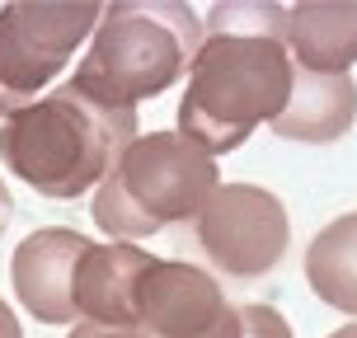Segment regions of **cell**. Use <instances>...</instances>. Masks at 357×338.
<instances>
[{
  "mask_svg": "<svg viewBox=\"0 0 357 338\" xmlns=\"http://www.w3.org/2000/svg\"><path fill=\"white\" fill-rule=\"evenodd\" d=\"M89 240L66 226H43V231L24 235L10 259V282H15L19 305L29 310L38 324H80V305H75V268L85 259Z\"/></svg>",
  "mask_w": 357,
  "mask_h": 338,
  "instance_id": "cell-7",
  "label": "cell"
},
{
  "mask_svg": "<svg viewBox=\"0 0 357 338\" xmlns=\"http://www.w3.org/2000/svg\"><path fill=\"white\" fill-rule=\"evenodd\" d=\"M66 338H151L142 329H113V324H94V320H80Z\"/></svg>",
  "mask_w": 357,
  "mask_h": 338,
  "instance_id": "cell-14",
  "label": "cell"
},
{
  "mask_svg": "<svg viewBox=\"0 0 357 338\" xmlns=\"http://www.w3.org/2000/svg\"><path fill=\"white\" fill-rule=\"evenodd\" d=\"M0 338H24V324L15 320V305L0 296Z\"/></svg>",
  "mask_w": 357,
  "mask_h": 338,
  "instance_id": "cell-15",
  "label": "cell"
},
{
  "mask_svg": "<svg viewBox=\"0 0 357 338\" xmlns=\"http://www.w3.org/2000/svg\"><path fill=\"white\" fill-rule=\"evenodd\" d=\"M104 5L94 0H15L0 5V94L15 108L52 85L61 66L94 38Z\"/></svg>",
  "mask_w": 357,
  "mask_h": 338,
  "instance_id": "cell-5",
  "label": "cell"
},
{
  "mask_svg": "<svg viewBox=\"0 0 357 338\" xmlns=\"http://www.w3.org/2000/svg\"><path fill=\"white\" fill-rule=\"evenodd\" d=\"M202 338H291V324L273 305H226V315Z\"/></svg>",
  "mask_w": 357,
  "mask_h": 338,
  "instance_id": "cell-13",
  "label": "cell"
},
{
  "mask_svg": "<svg viewBox=\"0 0 357 338\" xmlns=\"http://www.w3.org/2000/svg\"><path fill=\"white\" fill-rule=\"evenodd\" d=\"M207 19L178 0H113L89 38L71 85L108 108H137L193 71Z\"/></svg>",
  "mask_w": 357,
  "mask_h": 338,
  "instance_id": "cell-3",
  "label": "cell"
},
{
  "mask_svg": "<svg viewBox=\"0 0 357 338\" xmlns=\"http://www.w3.org/2000/svg\"><path fill=\"white\" fill-rule=\"evenodd\" d=\"M142 137L137 108H108L71 80L0 123V164L43 197H85Z\"/></svg>",
  "mask_w": 357,
  "mask_h": 338,
  "instance_id": "cell-2",
  "label": "cell"
},
{
  "mask_svg": "<svg viewBox=\"0 0 357 338\" xmlns=\"http://www.w3.org/2000/svg\"><path fill=\"white\" fill-rule=\"evenodd\" d=\"M305 282L324 305L357 320V212L329 221L305 245Z\"/></svg>",
  "mask_w": 357,
  "mask_h": 338,
  "instance_id": "cell-12",
  "label": "cell"
},
{
  "mask_svg": "<svg viewBox=\"0 0 357 338\" xmlns=\"http://www.w3.org/2000/svg\"><path fill=\"white\" fill-rule=\"evenodd\" d=\"M329 338H357V324H343V329H334Z\"/></svg>",
  "mask_w": 357,
  "mask_h": 338,
  "instance_id": "cell-17",
  "label": "cell"
},
{
  "mask_svg": "<svg viewBox=\"0 0 357 338\" xmlns=\"http://www.w3.org/2000/svg\"><path fill=\"white\" fill-rule=\"evenodd\" d=\"M287 47L301 71L353 75L357 61V0H301L291 5Z\"/></svg>",
  "mask_w": 357,
  "mask_h": 338,
  "instance_id": "cell-11",
  "label": "cell"
},
{
  "mask_svg": "<svg viewBox=\"0 0 357 338\" xmlns=\"http://www.w3.org/2000/svg\"><path fill=\"white\" fill-rule=\"evenodd\" d=\"M291 5L221 0L207 10V43L197 52L188 89L178 99L174 132L207 155H226L250 141L254 127H273L291 104L296 61L287 47Z\"/></svg>",
  "mask_w": 357,
  "mask_h": 338,
  "instance_id": "cell-1",
  "label": "cell"
},
{
  "mask_svg": "<svg viewBox=\"0 0 357 338\" xmlns=\"http://www.w3.org/2000/svg\"><path fill=\"white\" fill-rule=\"evenodd\" d=\"M10 216H15V202H10V188H5V178H0V235L10 226Z\"/></svg>",
  "mask_w": 357,
  "mask_h": 338,
  "instance_id": "cell-16",
  "label": "cell"
},
{
  "mask_svg": "<svg viewBox=\"0 0 357 338\" xmlns=\"http://www.w3.org/2000/svg\"><path fill=\"white\" fill-rule=\"evenodd\" d=\"M226 291L212 272L160 259L142 282V334L151 338H202L226 315Z\"/></svg>",
  "mask_w": 357,
  "mask_h": 338,
  "instance_id": "cell-8",
  "label": "cell"
},
{
  "mask_svg": "<svg viewBox=\"0 0 357 338\" xmlns=\"http://www.w3.org/2000/svg\"><path fill=\"white\" fill-rule=\"evenodd\" d=\"M160 263L142 245H89L75 268V305L80 320L142 329V282Z\"/></svg>",
  "mask_w": 357,
  "mask_h": 338,
  "instance_id": "cell-9",
  "label": "cell"
},
{
  "mask_svg": "<svg viewBox=\"0 0 357 338\" xmlns=\"http://www.w3.org/2000/svg\"><path fill=\"white\" fill-rule=\"evenodd\" d=\"M221 174L207 151L178 132H142L118 169L94 188V221L118 245H137L165 226L197 221L216 197Z\"/></svg>",
  "mask_w": 357,
  "mask_h": 338,
  "instance_id": "cell-4",
  "label": "cell"
},
{
  "mask_svg": "<svg viewBox=\"0 0 357 338\" xmlns=\"http://www.w3.org/2000/svg\"><path fill=\"white\" fill-rule=\"evenodd\" d=\"M207 263L231 282H264L278 272L291 245V221L278 193L259 183H221L216 197L193 221Z\"/></svg>",
  "mask_w": 357,
  "mask_h": 338,
  "instance_id": "cell-6",
  "label": "cell"
},
{
  "mask_svg": "<svg viewBox=\"0 0 357 338\" xmlns=\"http://www.w3.org/2000/svg\"><path fill=\"white\" fill-rule=\"evenodd\" d=\"M357 123V80L353 75H320V71H301L296 66V89L291 104L278 113L273 132L282 141H310V146H329L343 132H353Z\"/></svg>",
  "mask_w": 357,
  "mask_h": 338,
  "instance_id": "cell-10",
  "label": "cell"
}]
</instances>
